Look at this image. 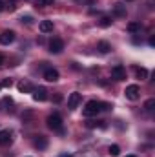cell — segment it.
<instances>
[{
	"mask_svg": "<svg viewBox=\"0 0 155 157\" xmlns=\"http://www.w3.org/2000/svg\"><path fill=\"white\" fill-rule=\"evenodd\" d=\"M46 122H47V128L49 130H53L57 133H64V122H62V117L59 113H51Z\"/></svg>",
	"mask_w": 155,
	"mask_h": 157,
	"instance_id": "1",
	"label": "cell"
},
{
	"mask_svg": "<svg viewBox=\"0 0 155 157\" xmlns=\"http://www.w3.org/2000/svg\"><path fill=\"white\" fill-rule=\"evenodd\" d=\"M99 112H100V102L99 101H88L84 110H82V115L84 117H95Z\"/></svg>",
	"mask_w": 155,
	"mask_h": 157,
	"instance_id": "2",
	"label": "cell"
},
{
	"mask_svg": "<svg viewBox=\"0 0 155 157\" xmlns=\"http://www.w3.org/2000/svg\"><path fill=\"white\" fill-rule=\"evenodd\" d=\"M124 95H126L128 101H137V99L141 97V88H139L137 84H130V86H126Z\"/></svg>",
	"mask_w": 155,
	"mask_h": 157,
	"instance_id": "3",
	"label": "cell"
},
{
	"mask_svg": "<svg viewBox=\"0 0 155 157\" xmlns=\"http://www.w3.org/2000/svg\"><path fill=\"white\" fill-rule=\"evenodd\" d=\"M62 49H64V42H62V39H51L49 40V51H51V53L59 55V53H62Z\"/></svg>",
	"mask_w": 155,
	"mask_h": 157,
	"instance_id": "4",
	"label": "cell"
},
{
	"mask_svg": "<svg viewBox=\"0 0 155 157\" xmlns=\"http://www.w3.org/2000/svg\"><path fill=\"white\" fill-rule=\"evenodd\" d=\"M33 99H35L37 102H44V101H47V90L42 88V86L35 88V90H33Z\"/></svg>",
	"mask_w": 155,
	"mask_h": 157,
	"instance_id": "5",
	"label": "cell"
},
{
	"mask_svg": "<svg viewBox=\"0 0 155 157\" xmlns=\"http://www.w3.org/2000/svg\"><path fill=\"white\" fill-rule=\"evenodd\" d=\"M33 146L37 150H46L47 148V137L46 135H35L33 137Z\"/></svg>",
	"mask_w": 155,
	"mask_h": 157,
	"instance_id": "6",
	"label": "cell"
},
{
	"mask_svg": "<svg viewBox=\"0 0 155 157\" xmlns=\"http://www.w3.org/2000/svg\"><path fill=\"white\" fill-rule=\"evenodd\" d=\"M59 77H60V75H59V71H57L55 68H46V70H44V78H46L47 82H57Z\"/></svg>",
	"mask_w": 155,
	"mask_h": 157,
	"instance_id": "7",
	"label": "cell"
},
{
	"mask_svg": "<svg viewBox=\"0 0 155 157\" xmlns=\"http://www.w3.org/2000/svg\"><path fill=\"white\" fill-rule=\"evenodd\" d=\"M13 40H15V31H11V29H6V31H2V35H0V44H4V46H9Z\"/></svg>",
	"mask_w": 155,
	"mask_h": 157,
	"instance_id": "8",
	"label": "cell"
},
{
	"mask_svg": "<svg viewBox=\"0 0 155 157\" xmlns=\"http://www.w3.org/2000/svg\"><path fill=\"white\" fill-rule=\"evenodd\" d=\"M112 77L115 80H124L126 78V68L124 66H113L112 68Z\"/></svg>",
	"mask_w": 155,
	"mask_h": 157,
	"instance_id": "9",
	"label": "cell"
},
{
	"mask_svg": "<svg viewBox=\"0 0 155 157\" xmlns=\"http://www.w3.org/2000/svg\"><path fill=\"white\" fill-rule=\"evenodd\" d=\"M80 93L78 91H73V93H70V97H68V106H70V110H75L78 106V102H80Z\"/></svg>",
	"mask_w": 155,
	"mask_h": 157,
	"instance_id": "10",
	"label": "cell"
},
{
	"mask_svg": "<svg viewBox=\"0 0 155 157\" xmlns=\"http://www.w3.org/2000/svg\"><path fill=\"white\" fill-rule=\"evenodd\" d=\"M35 88H33V84L31 82H28V80H20L18 82V91L20 93H31Z\"/></svg>",
	"mask_w": 155,
	"mask_h": 157,
	"instance_id": "11",
	"label": "cell"
},
{
	"mask_svg": "<svg viewBox=\"0 0 155 157\" xmlns=\"http://www.w3.org/2000/svg\"><path fill=\"white\" fill-rule=\"evenodd\" d=\"M11 143V132L9 130H0V146H6Z\"/></svg>",
	"mask_w": 155,
	"mask_h": 157,
	"instance_id": "12",
	"label": "cell"
},
{
	"mask_svg": "<svg viewBox=\"0 0 155 157\" xmlns=\"http://www.w3.org/2000/svg\"><path fill=\"white\" fill-rule=\"evenodd\" d=\"M113 15L119 17V18H124L126 17V6L124 4H115L113 6Z\"/></svg>",
	"mask_w": 155,
	"mask_h": 157,
	"instance_id": "13",
	"label": "cell"
},
{
	"mask_svg": "<svg viewBox=\"0 0 155 157\" xmlns=\"http://www.w3.org/2000/svg\"><path fill=\"white\" fill-rule=\"evenodd\" d=\"M39 29L42 33H51L53 31V22L51 20H42L39 24Z\"/></svg>",
	"mask_w": 155,
	"mask_h": 157,
	"instance_id": "14",
	"label": "cell"
},
{
	"mask_svg": "<svg viewBox=\"0 0 155 157\" xmlns=\"http://www.w3.org/2000/svg\"><path fill=\"white\" fill-rule=\"evenodd\" d=\"M133 71H135L137 78H141V80H144V78L148 77V70H146V68H139V66H135Z\"/></svg>",
	"mask_w": 155,
	"mask_h": 157,
	"instance_id": "15",
	"label": "cell"
},
{
	"mask_svg": "<svg viewBox=\"0 0 155 157\" xmlns=\"http://www.w3.org/2000/svg\"><path fill=\"white\" fill-rule=\"evenodd\" d=\"M97 49H99L100 53H108V51L112 49V46H110V42H106V40H100V42L97 44Z\"/></svg>",
	"mask_w": 155,
	"mask_h": 157,
	"instance_id": "16",
	"label": "cell"
},
{
	"mask_svg": "<svg viewBox=\"0 0 155 157\" xmlns=\"http://www.w3.org/2000/svg\"><path fill=\"white\" fill-rule=\"evenodd\" d=\"M88 128H106L104 121H88Z\"/></svg>",
	"mask_w": 155,
	"mask_h": 157,
	"instance_id": "17",
	"label": "cell"
},
{
	"mask_svg": "<svg viewBox=\"0 0 155 157\" xmlns=\"http://www.w3.org/2000/svg\"><path fill=\"white\" fill-rule=\"evenodd\" d=\"M128 31H130V33L141 31V24H139V22H130V24H128Z\"/></svg>",
	"mask_w": 155,
	"mask_h": 157,
	"instance_id": "18",
	"label": "cell"
},
{
	"mask_svg": "<svg viewBox=\"0 0 155 157\" xmlns=\"http://www.w3.org/2000/svg\"><path fill=\"white\" fill-rule=\"evenodd\" d=\"M112 22H113V20H112V17H102L99 24H100L102 28H110V26H112Z\"/></svg>",
	"mask_w": 155,
	"mask_h": 157,
	"instance_id": "19",
	"label": "cell"
},
{
	"mask_svg": "<svg viewBox=\"0 0 155 157\" xmlns=\"http://www.w3.org/2000/svg\"><path fill=\"white\" fill-rule=\"evenodd\" d=\"M144 108H146V112H153V108H155V99H148V101L144 102Z\"/></svg>",
	"mask_w": 155,
	"mask_h": 157,
	"instance_id": "20",
	"label": "cell"
},
{
	"mask_svg": "<svg viewBox=\"0 0 155 157\" xmlns=\"http://www.w3.org/2000/svg\"><path fill=\"white\" fill-rule=\"evenodd\" d=\"M55 0H37V7H47V6H53Z\"/></svg>",
	"mask_w": 155,
	"mask_h": 157,
	"instance_id": "21",
	"label": "cell"
},
{
	"mask_svg": "<svg viewBox=\"0 0 155 157\" xmlns=\"http://www.w3.org/2000/svg\"><path fill=\"white\" fill-rule=\"evenodd\" d=\"M108 152H110V155L117 157V155H119V154H120V148H119V146H117V144H112V146H110V150H108Z\"/></svg>",
	"mask_w": 155,
	"mask_h": 157,
	"instance_id": "22",
	"label": "cell"
},
{
	"mask_svg": "<svg viewBox=\"0 0 155 157\" xmlns=\"http://www.w3.org/2000/svg\"><path fill=\"white\" fill-rule=\"evenodd\" d=\"M77 4H82V6H93L97 0H75Z\"/></svg>",
	"mask_w": 155,
	"mask_h": 157,
	"instance_id": "23",
	"label": "cell"
},
{
	"mask_svg": "<svg viewBox=\"0 0 155 157\" xmlns=\"http://www.w3.org/2000/svg\"><path fill=\"white\" fill-rule=\"evenodd\" d=\"M20 22H22V24H28V26H29V24L33 22V17H29V15H28V17H22V18H20Z\"/></svg>",
	"mask_w": 155,
	"mask_h": 157,
	"instance_id": "24",
	"label": "cell"
},
{
	"mask_svg": "<svg viewBox=\"0 0 155 157\" xmlns=\"http://www.w3.org/2000/svg\"><path fill=\"white\" fill-rule=\"evenodd\" d=\"M13 82H11V78H4L2 82H0V88H9Z\"/></svg>",
	"mask_w": 155,
	"mask_h": 157,
	"instance_id": "25",
	"label": "cell"
},
{
	"mask_svg": "<svg viewBox=\"0 0 155 157\" xmlns=\"http://www.w3.org/2000/svg\"><path fill=\"white\" fill-rule=\"evenodd\" d=\"M112 110V104L108 102H100V112H110Z\"/></svg>",
	"mask_w": 155,
	"mask_h": 157,
	"instance_id": "26",
	"label": "cell"
},
{
	"mask_svg": "<svg viewBox=\"0 0 155 157\" xmlns=\"http://www.w3.org/2000/svg\"><path fill=\"white\" fill-rule=\"evenodd\" d=\"M7 104H13V101H11L9 97H6V99H2V102H0V106H7Z\"/></svg>",
	"mask_w": 155,
	"mask_h": 157,
	"instance_id": "27",
	"label": "cell"
},
{
	"mask_svg": "<svg viewBox=\"0 0 155 157\" xmlns=\"http://www.w3.org/2000/svg\"><path fill=\"white\" fill-rule=\"evenodd\" d=\"M2 11H6V2L0 0V13H2Z\"/></svg>",
	"mask_w": 155,
	"mask_h": 157,
	"instance_id": "28",
	"label": "cell"
},
{
	"mask_svg": "<svg viewBox=\"0 0 155 157\" xmlns=\"http://www.w3.org/2000/svg\"><path fill=\"white\" fill-rule=\"evenodd\" d=\"M4 62H6V57H4V53H0V66H2Z\"/></svg>",
	"mask_w": 155,
	"mask_h": 157,
	"instance_id": "29",
	"label": "cell"
},
{
	"mask_svg": "<svg viewBox=\"0 0 155 157\" xmlns=\"http://www.w3.org/2000/svg\"><path fill=\"white\" fill-rule=\"evenodd\" d=\"M150 46H155V37H150Z\"/></svg>",
	"mask_w": 155,
	"mask_h": 157,
	"instance_id": "30",
	"label": "cell"
},
{
	"mask_svg": "<svg viewBox=\"0 0 155 157\" xmlns=\"http://www.w3.org/2000/svg\"><path fill=\"white\" fill-rule=\"evenodd\" d=\"M60 157H71V155L70 154H64V155H60Z\"/></svg>",
	"mask_w": 155,
	"mask_h": 157,
	"instance_id": "31",
	"label": "cell"
},
{
	"mask_svg": "<svg viewBox=\"0 0 155 157\" xmlns=\"http://www.w3.org/2000/svg\"><path fill=\"white\" fill-rule=\"evenodd\" d=\"M126 157H135V155H126Z\"/></svg>",
	"mask_w": 155,
	"mask_h": 157,
	"instance_id": "32",
	"label": "cell"
},
{
	"mask_svg": "<svg viewBox=\"0 0 155 157\" xmlns=\"http://www.w3.org/2000/svg\"><path fill=\"white\" fill-rule=\"evenodd\" d=\"M11 2H15V0H11Z\"/></svg>",
	"mask_w": 155,
	"mask_h": 157,
	"instance_id": "33",
	"label": "cell"
}]
</instances>
